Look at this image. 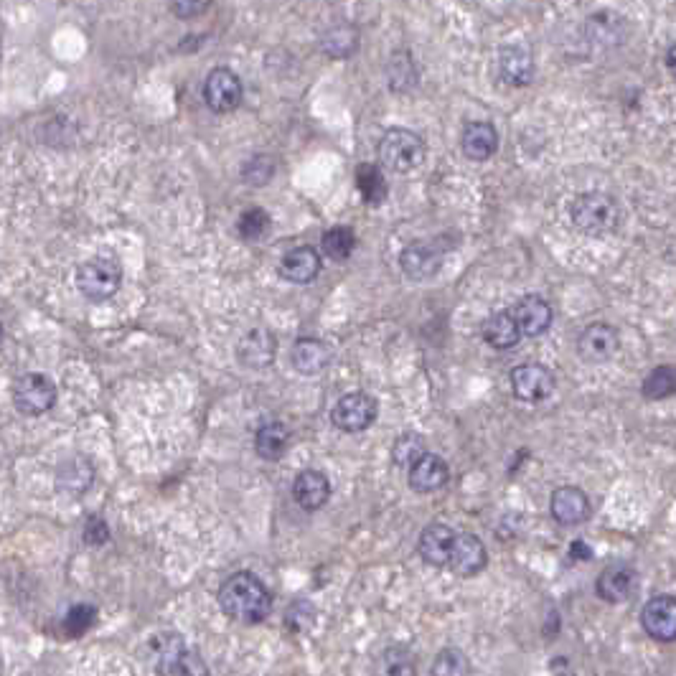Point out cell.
<instances>
[{
  "instance_id": "b9f144b4",
  "label": "cell",
  "mask_w": 676,
  "mask_h": 676,
  "mask_svg": "<svg viewBox=\"0 0 676 676\" xmlns=\"http://www.w3.org/2000/svg\"><path fill=\"white\" fill-rule=\"evenodd\" d=\"M666 67H669L671 77H676V46H671L669 54H666Z\"/></svg>"
},
{
  "instance_id": "8d00e7d4",
  "label": "cell",
  "mask_w": 676,
  "mask_h": 676,
  "mask_svg": "<svg viewBox=\"0 0 676 676\" xmlns=\"http://www.w3.org/2000/svg\"><path fill=\"white\" fill-rule=\"evenodd\" d=\"M97 610L92 605H74L64 618V633L69 638H82L89 628L95 626Z\"/></svg>"
},
{
  "instance_id": "7c38bea8",
  "label": "cell",
  "mask_w": 676,
  "mask_h": 676,
  "mask_svg": "<svg viewBox=\"0 0 676 676\" xmlns=\"http://www.w3.org/2000/svg\"><path fill=\"white\" fill-rule=\"evenodd\" d=\"M641 626L646 636L659 643L676 641V598L674 595H656L641 610Z\"/></svg>"
},
{
  "instance_id": "4fadbf2b",
  "label": "cell",
  "mask_w": 676,
  "mask_h": 676,
  "mask_svg": "<svg viewBox=\"0 0 676 676\" xmlns=\"http://www.w3.org/2000/svg\"><path fill=\"white\" fill-rule=\"evenodd\" d=\"M638 590V572L636 567L631 565H610L600 572L598 582H595V593H598L600 600L605 603H626L636 595Z\"/></svg>"
},
{
  "instance_id": "7402d4cb",
  "label": "cell",
  "mask_w": 676,
  "mask_h": 676,
  "mask_svg": "<svg viewBox=\"0 0 676 676\" xmlns=\"http://www.w3.org/2000/svg\"><path fill=\"white\" fill-rule=\"evenodd\" d=\"M460 148L468 161L483 163L499 150V133L491 122H468L463 135H460Z\"/></svg>"
},
{
  "instance_id": "ac0fdd59",
  "label": "cell",
  "mask_w": 676,
  "mask_h": 676,
  "mask_svg": "<svg viewBox=\"0 0 676 676\" xmlns=\"http://www.w3.org/2000/svg\"><path fill=\"white\" fill-rule=\"evenodd\" d=\"M293 499L303 511H318L331 499V481L323 471L308 468L300 471L293 481Z\"/></svg>"
},
{
  "instance_id": "7a4b0ae2",
  "label": "cell",
  "mask_w": 676,
  "mask_h": 676,
  "mask_svg": "<svg viewBox=\"0 0 676 676\" xmlns=\"http://www.w3.org/2000/svg\"><path fill=\"white\" fill-rule=\"evenodd\" d=\"M158 676H209V664L178 633H158L148 646Z\"/></svg>"
},
{
  "instance_id": "ba28073f",
  "label": "cell",
  "mask_w": 676,
  "mask_h": 676,
  "mask_svg": "<svg viewBox=\"0 0 676 676\" xmlns=\"http://www.w3.org/2000/svg\"><path fill=\"white\" fill-rule=\"evenodd\" d=\"M445 260V250L438 242H430V239H422V242L407 244L402 255H399V267L405 272V278H410L412 283H427L433 280L440 272Z\"/></svg>"
},
{
  "instance_id": "d6a6232c",
  "label": "cell",
  "mask_w": 676,
  "mask_h": 676,
  "mask_svg": "<svg viewBox=\"0 0 676 676\" xmlns=\"http://www.w3.org/2000/svg\"><path fill=\"white\" fill-rule=\"evenodd\" d=\"M430 676H471V659L460 649H443L433 659Z\"/></svg>"
},
{
  "instance_id": "836d02e7",
  "label": "cell",
  "mask_w": 676,
  "mask_h": 676,
  "mask_svg": "<svg viewBox=\"0 0 676 676\" xmlns=\"http://www.w3.org/2000/svg\"><path fill=\"white\" fill-rule=\"evenodd\" d=\"M313 623H316V605L305 598L293 600L288 613H285V628L290 633H295V636H300V633L311 631Z\"/></svg>"
},
{
  "instance_id": "d6986e66",
  "label": "cell",
  "mask_w": 676,
  "mask_h": 676,
  "mask_svg": "<svg viewBox=\"0 0 676 676\" xmlns=\"http://www.w3.org/2000/svg\"><path fill=\"white\" fill-rule=\"evenodd\" d=\"M410 476H407V483L415 494L425 496L433 494V491H440V488L448 483L450 478V468L440 455L435 453H425L420 460H417L415 466L410 468Z\"/></svg>"
},
{
  "instance_id": "30bf717a",
  "label": "cell",
  "mask_w": 676,
  "mask_h": 676,
  "mask_svg": "<svg viewBox=\"0 0 676 676\" xmlns=\"http://www.w3.org/2000/svg\"><path fill=\"white\" fill-rule=\"evenodd\" d=\"M242 79L227 67L211 69L204 82V100L214 112H232L242 105Z\"/></svg>"
},
{
  "instance_id": "f546056e",
  "label": "cell",
  "mask_w": 676,
  "mask_h": 676,
  "mask_svg": "<svg viewBox=\"0 0 676 676\" xmlns=\"http://www.w3.org/2000/svg\"><path fill=\"white\" fill-rule=\"evenodd\" d=\"M641 392H643V397L651 399V402H656V399L674 397V394H676V366H669V364L656 366L654 372L643 379Z\"/></svg>"
},
{
  "instance_id": "6da1fadb",
  "label": "cell",
  "mask_w": 676,
  "mask_h": 676,
  "mask_svg": "<svg viewBox=\"0 0 676 676\" xmlns=\"http://www.w3.org/2000/svg\"><path fill=\"white\" fill-rule=\"evenodd\" d=\"M219 605L232 621L262 623L272 613V595L265 582L250 570L234 572L219 585Z\"/></svg>"
},
{
  "instance_id": "ffe728a7",
  "label": "cell",
  "mask_w": 676,
  "mask_h": 676,
  "mask_svg": "<svg viewBox=\"0 0 676 676\" xmlns=\"http://www.w3.org/2000/svg\"><path fill=\"white\" fill-rule=\"evenodd\" d=\"M331 349L321 338H298L290 351V364L303 377H318L331 364Z\"/></svg>"
},
{
  "instance_id": "5bb4252c",
  "label": "cell",
  "mask_w": 676,
  "mask_h": 676,
  "mask_svg": "<svg viewBox=\"0 0 676 676\" xmlns=\"http://www.w3.org/2000/svg\"><path fill=\"white\" fill-rule=\"evenodd\" d=\"M549 514L562 527H580L590 519V499L577 486H560L549 501Z\"/></svg>"
},
{
  "instance_id": "44dd1931",
  "label": "cell",
  "mask_w": 676,
  "mask_h": 676,
  "mask_svg": "<svg viewBox=\"0 0 676 676\" xmlns=\"http://www.w3.org/2000/svg\"><path fill=\"white\" fill-rule=\"evenodd\" d=\"M511 313H514L516 323H519L521 336H532V338L547 333L549 326H552V318H555L552 305H549L544 298H539V295H527V298H521L519 303L511 308Z\"/></svg>"
},
{
  "instance_id": "9c48e42d",
  "label": "cell",
  "mask_w": 676,
  "mask_h": 676,
  "mask_svg": "<svg viewBox=\"0 0 676 676\" xmlns=\"http://www.w3.org/2000/svg\"><path fill=\"white\" fill-rule=\"evenodd\" d=\"M557 387L555 374L542 364H519L511 372V392L521 402H544Z\"/></svg>"
},
{
  "instance_id": "ab89813d",
  "label": "cell",
  "mask_w": 676,
  "mask_h": 676,
  "mask_svg": "<svg viewBox=\"0 0 676 676\" xmlns=\"http://www.w3.org/2000/svg\"><path fill=\"white\" fill-rule=\"evenodd\" d=\"M84 542L92 544V547H102V544L110 542V527L102 516L92 514L84 521Z\"/></svg>"
},
{
  "instance_id": "2e32d148",
  "label": "cell",
  "mask_w": 676,
  "mask_h": 676,
  "mask_svg": "<svg viewBox=\"0 0 676 676\" xmlns=\"http://www.w3.org/2000/svg\"><path fill=\"white\" fill-rule=\"evenodd\" d=\"M275 351H278V341L270 328H252L239 338L237 359L247 369H265L275 361Z\"/></svg>"
},
{
  "instance_id": "3957f363",
  "label": "cell",
  "mask_w": 676,
  "mask_h": 676,
  "mask_svg": "<svg viewBox=\"0 0 676 676\" xmlns=\"http://www.w3.org/2000/svg\"><path fill=\"white\" fill-rule=\"evenodd\" d=\"M572 224L588 237H605L621 227V206L613 196L603 191H590V194L577 196L570 209Z\"/></svg>"
},
{
  "instance_id": "5b68a950",
  "label": "cell",
  "mask_w": 676,
  "mask_h": 676,
  "mask_svg": "<svg viewBox=\"0 0 676 676\" xmlns=\"http://www.w3.org/2000/svg\"><path fill=\"white\" fill-rule=\"evenodd\" d=\"M122 270L110 257H92L77 270V288L87 300H110L120 290Z\"/></svg>"
},
{
  "instance_id": "277c9868",
  "label": "cell",
  "mask_w": 676,
  "mask_h": 676,
  "mask_svg": "<svg viewBox=\"0 0 676 676\" xmlns=\"http://www.w3.org/2000/svg\"><path fill=\"white\" fill-rule=\"evenodd\" d=\"M379 161L392 173H410L425 161V143L412 130L392 128L379 143Z\"/></svg>"
},
{
  "instance_id": "52a82bcc",
  "label": "cell",
  "mask_w": 676,
  "mask_h": 676,
  "mask_svg": "<svg viewBox=\"0 0 676 676\" xmlns=\"http://www.w3.org/2000/svg\"><path fill=\"white\" fill-rule=\"evenodd\" d=\"M56 397L59 389L46 374H23L13 387V405L26 417L46 415L56 405Z\"/></svg>"
},
{
  "instance_id": "60d3db41",
  "label": "cell",
  "mask_w": 676,
  "mask_h": 676,
  "mask_svg": "<svg viewBox=\"0 0 676 676\" xmlns=\"http://www.w3.org/2000/svg\"><path fill=\"white\" fill-rule=\"evenodd\" d=\"M211 0H171V8L178 18H196L199 13H204L209 8Z\"/></svg>"
},
{
  "instance_id": "7bdbcfd3",
  "label": "cell",
  "mask_w": 676,
  "mask_h": 676,
  "mask_svg": "<svg viewBox=\"0 0 676 676\" xmlns=\"http://www.w3.org/2000/svg\"><path fill=\"white\" fill-rule=\"evenodd\" d=\"M0 341H3V326H0Z\"/></svg>"
},
{
  "instance_id": "4dcf8cb0",
  "label": "cell",
  "mask_w": 676,
  "mask_h": 676,
  "mask_svg": "<svg viewBox=\"0 0 676 676\" xmlns=\"http://www.w3.org/2000/svg\"><path fill=\"white\" fill-rule=\"evenodd\" d=\"M425 453H427V443H425V438L417 433L399 435L392 445L394 466L405 468V471H410V468L415 466L417 460H420Z\"/></svg>"
},
{
  "instance_id": "8fae6325",
  "label": "cell",
  "mask_w": 676,
  "mask_h": 676,
  "mask_svg": "<svg viewBox=\"0 0 676 676\" xmlns=\"http://www.w3.org/2000/svg\"><path fill=\"white\" fill-rule=\"evenodd\" d=\"M621 349V336L610 323H590L577 338V354L588 364H605Z\"/></svg>"
},
{
  "instance_id": "f1b7e54d",
  "label": "cell",
  "mask_w": 676,
  "mask_h": 676,
  "mask_svg": "<svg viewBox=\"0 0 676 676\" xmlns=\"http://www.w3.org/2000/svg\"><path fill=\"white\" fill-rule=\"evenodd\" d=\"M356 186H359L366 204L377 206L387 199V181H384L382 171L372 166V163H364V166L356 168Z\"/></svg>"
},
{
  "instance_id": "e575fe53",
  "label": "cell",
  "mask_w": 676,
  "mask_h": 676,
  "mask_svg": "<svg viewBox=\"0 0 676 676\" xmlns=\"http://www.w3.org/2000/svg\"><path fill=\"white\" fill-rule=\"evenodd\" d=\"M267 229H270V214L265 209H247L239 217L237 232L244 242H257L260 237H265Z\"/></svg>"
},
{
  "instance_id": "e0dca14e",
  "label": "cell",
  "mask_w": 676,
  "mask_h": 676,
  "mask_svg": "<svg viewBox=\"0 0 676 676\" xmlns=\"http://www.w3.org/2000/svg\"><path fill=\"white\" fill-rule=\"evenodd\" d=\"M455 537H458V532H455L453 527H448V524H440V521L427 524L420 534V544H417L420 557L427 565L448 567L450 555H453L455 547Z\"/></svg>"
},
{
  "instance_id": "d590c367",
  "label": "cell",
  "mask_w": 676,
  "mask_h": 676,
  "mask_svg": "<svg viewBox=\"0 0 676 676\" xmlns=\"http://www.w3.org/2000/svg\"><path fill=\"white\" fill-rule=\"evenodd\" d=\"M415 659L405 646H392L384 651L382 674L384 676H415Z\"/></svg>"
},
{
  "instance_id": "4316f807",
  "label": "cell",
  "mask_w": 676,
  "mask_h": 676,
  "mask_svg": "<svg viewBox=\"0 0 676 676\" xmlns=\"http://www.w3.org/2000/svg\"><path fill=\"white\" fill-rule=\"evenodd\" d=\"M288 445H290V430L288 425L280 420L262 422L260 430L255 433V453L260 455L262 460H270V463L283 458Z\"/></svg>"
},
{
  "instance_id": "603a6c76",
  "label": "cell",
  "mask_w": 676,
  "mask_h": 676,
  "mask_svg": "<svg viewBox=\"0 0 676 676\" xmlns=\"http://www.w3.org/2000/svg\"><path fill=\"white\" fill-rule=\"evenodd\" d=\"M95 481V466L89 463L84 455H69L67 460H61L56 468V488L61 494L82 496L87 494V488Z\"/></svg>"
},
{
  "instance_id": "83f0119b",
  "label": "cell",
  "mask_w": 676,
  "mask_h": 676,
  "mask_svg": "<svg viewBox=\"0 0 676 676\" xmlns=\"http://www.w3.org/2000/svg\"><path fill=\"white\" fill-rule=\"evenodd\" d=\"M623 34H626V23L621 16H613V13H598L588 23V36L593 44L616 46L618 39H623Z\"/></svg>"
},
{
  "instance_id": "d4e9b609",
  "label": "cell",
  "mask_w": 676,
  "mask_h": 676,
  "mask_svg": "<svg viewBox=\"0 0 676 676\" xmlns=\"http://www.w3.org/2000/svg\"><path fill=\"white\" fill-rule=\"evenodd\" d=\"M499 72L501 79L511 87H527L534 79L532 54L521 46H506L499 54Z\"/></svg>"
},
{
  "instance_id": "9a60e30c",
  "label": "cell",
  "mask_w": 676,
  "mask_h": 676,
  "mask_svg": "<svg viewBox=\"0 0 676 676\" xmlns=\"http://www.w3.org/2000/svg\"><path fill=\"white\" fill-rule=\"evenodd\" d=\"M488 565V552L486 544L481 542V537L471 532H458L455 537L453 555H450L448 570H453V575L458 577H476L478 572L486 570Z\"/></svg>"
},
{
  "instance_id": "8992f818",
  "label": "cell",
  "mask_w": 676,
  "mask_h": 676,
  "mask_svg": "<svg viewBox=\"0 0 676 676\" xmlns=\"http://www.w3.org/2000/svg\"><path fill=\"white\" fill-rule=\"evenodd\" d=\"M379 415L377 399L366 392H351L338 399L331 410L333 427H338L341 433H364L366 427H372Z\"/></svg>"
},
{
  "instance_id": "1f68e13d",
  "label": "cell",
  "mask_w": 676,
  "mask_h": 676,
  "mask_svg": "<svg viewBox=\"0 0 676 676\" xmlns=\"http://www.w3.org/2000/svg\"><path fill=\"white\" fill-rule=\"evenodd\" d=\"M356 247V237L349 227H333L323 234V255L333 262L349 260Z\"/></svg>"
},
{
  "instance_id": "74e56055",
  "label": "cell",
  "mask_w": 676,
  "mask_h": 676,
  "mask_svg": "<svg viewBox=\"0 0 676 676\" xmlns=\"http://www.w3.org/2000/svg\"><path fill=\"white\" fill-rule=\"evenodd\" d=\"M272 176H275V163L270 156H255L242 168L244 183H250V186H265Z\"/></svg>"
},
{
  "instance_id": "cb8c5ba5",
  "label": "cell",
  "mask_w": 676,
  "mask_h": 676,
  "mask_svg": "<svg viewBox=\"0 0 676 676\" xmlns=\"http://www.w3.org/2000/svg\"><path fill=\"white\" fill-rule=\"evenodd\" d=\"M321 272V255L313 247H295L280 260V278L295 285H308Z\"/></svg>"
},
{
  "instance_id": "f35d334b",
  "label": "cell",
  "mask_w": 676,
  "mask_h": 676,
  "mask_svg": "<svg viewBox=\"0 0 676 676\" xmlns=\"http://www.w3.org/2000/svg\"><path fill=\"white\" fill-rule=\"evenodd\" d=\"M323 49L331 56H336V59H344V56H349L356 49V31H351V28H336V31H331L326 36Z\"/></svg>"
},
{
  "instance_id": "484cf974",
  "label": "cell",
  "mask_w": 676,
  "mask_h": 676,
  "mask_svg": "<svg viewBox=\"0 0 676 676\" xmlns=\"http://www.w3.org/2000/svg\"><path fill=\"white\" fill-rule=\"evenodd\" d=\"M483 341H486L491 349H514L521 341V328L516 323L514 313L511 311H499L494 316H488L483 323Z\"/></svg>"
}]
</instances>
